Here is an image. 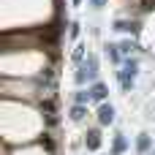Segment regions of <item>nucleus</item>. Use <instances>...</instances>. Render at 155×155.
<instances>
[{
	"label": "nucleus",
	"instance_id": "nucleus-1",
	"mask_svg": "<svg viewBox=\"0 0 155 155\" xmlns=\"http://www.w3.org/2000/svg\"><path fill=\"white\" fill-rule=\"evenodd\" d=\"M136 74H139V63L136 60H128L120 71H117V79H120V84H123V90H131L134 87V79H136Z\"/></svg>",
	"mask_w": 155,
	"mask_h": 155
},
{
	"label": "nucleus",
	"instance_id": "nucleus-2",
	"mask_svg": "<svg viewBox=\"0 0 155 155\" xmlns=\"http://www.w3.org/2000/svg\"><path fill=\"white\" fill-rule=\"evenodd\" d=\"M114 120V106L112 104H101V109H98V123L101 125H109Z\"/></svg>",
	"mask_w": 155,
	"mask_h": 155
},
{
	"label": "nucleus",
	"instance_id": "nucleus-3",
	"mask_svg": "<svg viewBox=\"0 0 155 155\" xmlns=\"http://www.w3.org/2000/svg\"><path fill=\"white\" fill-rule=\"evenodd\" d=\"M90 95H93V101H104V98H106V84L95 82V84L90 87Z\"/></svg>",
	"mask_w": 155,
	"mask_h": 155
},
{
	"label": "nucleus",
	"instance_id": "nucleus-4",
	"mask_svg": "<svg viewBox=\"0 0 155 155\" xmlns=\"http://www.w3.org/2000/svg\"><path fill=\"white\" fill-rule=\"evenodd\" d=\"M114 30H123V33H136V30H139V22H123V19H120V22L114 25Z\"/></svg>",
	"mask_w": 155,
	"mask_h": 155
},
{
	"label": "nucleus",
	"instance_id": "nucleus-5",
	"mask_svg": "<svg viewBox=\"0 0 155 155\" xmlns=\"http://www.w3.org/2000/svg\"><path fill=\"white\" fill-rule=\"evenodd\" d=\"M82 68L87 71V76H95V74H98V57H93V54H90V57H87V63H84Z\"/></svg>",
	"mask_w": 155,
	"mask_h": 155
},
{
	"label": "nucleus",
	"instance_id": "nucleus-6",
	"mask_svg": "<svg viewBox=\"0 0 155 155\" xmlns=\"http://www.w3.org/2000/svg\"><path fill=\"white\" fill-rule=\"evenodd\" d=\"M101 147V134L98 131H90L87 134V150H98Z\"/></svg>",
	"mask_w": 155,
	"mask_h": 155
},
{
	"label": "nucleus",
	"instance_id": "nucleus-7",
	"mask_svg": "<svg viewBox=\"0 0 155 155\" xmlns=\"http://www.w3.org/2000/svg\"><path fill=\"white\" fill-rule=\"evenodd\" d=\"M106 54H109V60H112V63H117L123 52H120V46H117V44H106Z\"/></svg>",
	"mask_w": 155,
	"mask_h": 155
},
{
	"label": "nucleus",
	"instance_id": "nucleus-8",
	"mask_svg": "<svg viewBox=\"0 0 155 155\" xmlns=\"http://www.w3.org/2000/svg\"><path fill=\"white\" fill-rule=\"evenodd\" d=\"M136 150H139V153H147V150H150V136H147V134H139V139H136Z\"/></svg>",
	"mask_w": 155,
	"mask_h": 155
},
{
	"label": "nucleus",
	"instance_id": "nucleus-9",
	"mask_svg": "<svg viewBox=\"0 0 155 155\" xmlns=\"http://www.w3.org/2000/svg\"><path fill=\"white\" fill-rule=\"evenodd\" d=\"M114 155H120V153H125V139H123V134H117L114 136V150H112Z\"/></svg>",
	"mask_w": 155,
	"mask_h": 155
},
{
	"label": "nucleus",
	"instance_id": "nucleus-10",
	"mask_svg": "<svg viewBox=\"0 0 155 155\" xmlns=\"http://www.w3.org/2000/svg\"><path fill=\"white\" fill-rule=\"evenodd\" d=\"M71 117H74V120H82V117H84V104H76V106L71 109Z\"/></svg>",
	"mask_w": 155,
	"mask_h": 155
},
{
	"label": "nucleus",
	"instance_id": "nucleus-11",
	"mask_svg": "<svg viewBox=\"0 0 155 155\" xmlns=\"http://www.w3.org/2000/svg\"><path fill=\"white\" fill-rule=\"evenodd\" d=\"M131 49H136V44H131V41L120 44V52H123V54H131Z\"/></svg>",
	"mask_w": 155,
	"mask_h": 155
},
{
	"label": "nucleus",
	"instance_id": "nucleus-12",
	"mask_svg": "<svg viewBox=\"0 0 155 155\" xmlns=\"http://www.w3.org/2000/svg\"><path fill=\"white\" fill-rule=\"evenodd\" d=\"M74 60H76V63H79V60H84V46H82V44L74 49Z\"/></svg>",
	"mask_w": 155,
	"mask_h": 155
},
{
	"label": "nucleus",
	"instance_id": "nucleus-13",
	"mask_svg": "<svg viewBox=\"0 0 155 155\" xmlns=\"http://www.w3.org/2000/svg\"><path fill=\"white\" fill-rule=\"evenodd\" d=\"M90 98H93V95H90V93H84V90H82V93H76V104H87Z\"/></svg>",
	"mask_w": 155,
	"mask_h": 155
},
{
	"label": "nucleus",
	"instance_id": "nucleus-14",
	"mask_svg": "<svg viewBox=\"0 0 155 155\" xmlns=\"http://www.w3.org/2000/svg\"><path fill=\"white\" fill-rule=\"evenodd\" d=\"M76 35H79V25L74 22V25H71V38H76Z\"/></svg>",
	"mask_w": 155,
	"mask_h": 155
},
{
	"label": "nucleus",
	"instance_id": "nucleus-15",
	"mask_svg": "<svg viewBox=\"0 0 155 155\" xmlns=\"http://www.w3.org/2000/svg\"><path fill=\"white\" fill-rule=\"evenodd\" d=\"M142 5L144 8H155V0H142Z\"/></svg>",
	"mask_w": 155,
	"mask_h": 155
},
{
	"label": "nucleus",
	"instance_id": "nucleus-16",
	"mask_svg": "<svg viewBox=\"0 0 155 155\" xmlns=\"http://www.w3.org/2000/svg\"><path fill=\"white\" fill-rule=\"evenodd\" d=\"M90 3H93L95 8H101V5H106V0H90Z\"/></svg>",
	"mask_w": 155,
	"mask_h": 155
},
{
	"label": "nucleus",
	"instance_id": "nucleus-17",
	"mask_svg": "<svg viewBox=\"0 0 155 155\" xmlns=\"http://www.w3.org/2000/svg\"><path fill=\"white\" fill-rule=\"evenodd\" d=\"M71 3H74V5H79V3H82V0H71Z\"/></svg>",
	"mask_w": 155,
	"mask_h": 155
},
{
	"label": "nucleus",
	"instance_id": "nucleus-18",
	"mask_svg": "<svg viewBox=\"0 0 155 155\" xmlns=\"http://www.w3.org/2000/svg\"><path fill=\"white\" fill-rule=\"evenodd\" d=\"M153 155H155V150H153Z\"/></svg>",
	"mask_w": 155,
	"mask_h": 155
}]
</instances>
